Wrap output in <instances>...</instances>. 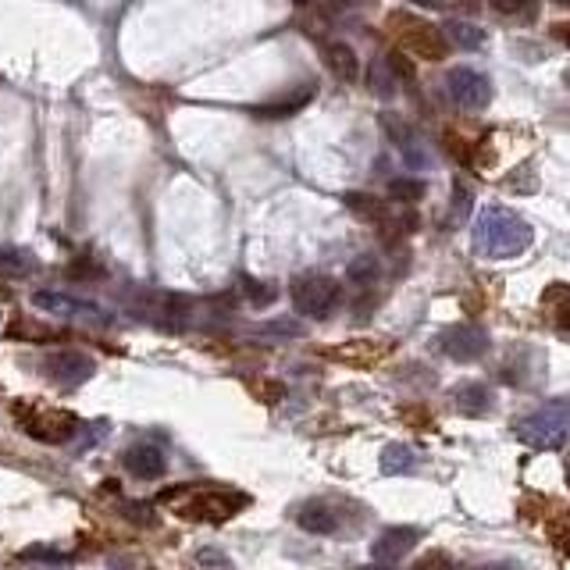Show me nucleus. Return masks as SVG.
I'll use <instances>...</instances> for the list:
<instances>
[{
  "label": "nucleus",
  "instance_id": "1",
  "mask_svg": "<svg viewBox=\"0 0 570 570\" xmlns=\"http://www.w3.org/2000/svg\"><path fill=\"white\" fill-rule=\"evenodd\" d=\"M157 503L168 506L182 521L225 524L232 521L239 510H246L250 499L239 489H228V485H179V489H164Z\"/></svg>",
  "mask_w": 570,
  "mask_h": 570
},
{
  "label": "nucleus",
  "instance_id": "2",
  "mask_svg": "<svg viewBox=\"0 0 570 570\" xmlns=\"http://www.w3.org/2000/svg\"><path fill=\"white\" fill-rule=\"evenodd\" d=\"M474 250L489 261H510V257H521L531 246L535 232L524 218H517L506 207H481L478 218H474Z\"/></svg>",
  "mask_w": 570,
  "mask_h": 570
},
{
  "label": "nucleus",
  "instance_id": "3",
  "mask_svg": "<svg viewBox=\"0 0 570 570\" xmlns=\"http://www.w3.org/2000/svg\"><path fill=\"white\" fill-rule=\"evenodd\" d=\"M353 517H367V510L357 499L342 496H314L296 510V524L310 535H342Z\"/></svg>",
  "mask_w": 570,
  "mask_h": 570
},
{
  "label": "nucleus",
  "instance_id": "4",
  "mask_svg": "<svg viewBox=\"0 0 570 570\" xmlns=\"http://www.w3.org/2000/svg\"><path fill=\"white\" fill-rule=\"evenodd\" d=\"M513 435L524 446L535 449H560L567 442V399H553L546 407H538L535 414L513 421Z\"/></svg>",
  "mask_w": 570,
  "mask_h": 570
},
{
  "label": "nucleus",
  "instance_id": "5",
  "mask_svg": "<svg viewBox=\"0 0 570 570\" xmlns=\"http://www.w3.org/2000/svg\"><path fill=\"white\" fill-rule=\"evenodd\" d=\"M15 421L22 424L25 435H33L36 442H47V446H57V442H68L79 428L75 414L68 410L47 407V403H15Z\"/></svg>",
  "mask_w": 570,
  "mask_h": 570
},
{
  "label": "nucleus",
  "instance_id": "6",
  "mask_svg": "<svg viewBox=\"0 0 570 570\" xmlns=\"http://www.w3.org/2000/svg\"><path fill=\"white\" fill-rule=\"evenodd\" d=\"M339 296V282L328 275H303L289 289V300H293L296 314H303V318H328L335 303H339Z\"/></svg>",
  "mask_w": 570,
  "mask_h": 570
},
{
  "label": "nucleus",
  "instance_id": "7",
  "mask_svg": "<svg viewBox=\"0 0 570 570\" xmlns=\"http://www.w3.org/2000/svg\"><path fill=\"white\" fill-rule=\"evenodd\" d=\"M389 25H396V33L403 36V54H417L424 57V61L446 57L449 43L442 40V29H435V25L421 22V18L414 15H392Z\"/></svg>",
  "mask_w": 570,
  "mask_h": 570
},
{
  "label": "nucleus",
  "instance_id": "8",
  "mask_svg": "<svg viewBox=\"0 0 570 570\" xmlns=\"http://www.w3.org/2000/svg\"><path fill=\"white\" fill-rule=\"evenodd\" d=\"M439 350L449 360H460V364H474V360L485 357L489 350V328L474 325V321H460V325H449L439 335Z\"/></svg>",
  "mask_w": 570,
  "mask_h": 570
},
{
  "label": "nucleus",
  "instance_id": "9",
  "mask_svg": "<svg viewBox=\"0 0 570 570\" xmlns=\"http://www.w3.org/2000/svg\"><path fill=\"white\" fill-rule=\"evenodd\" d=\"M33 303L40 310H47V314H54V318H61V321H90V325H104V321H111V314H107L100 303L79 300V296H68V293H54V289H36Z\"/></svg>",
  "mask_w": 570,
  "mask_h": 570
},
{
  "label": "nucleus",
  "instance_id": "10",
  "mask_svg": "<svg viewBox=\"0 0 570 570\" xmlns=\"http://www.w3.org/2000/svg\"><path fill=\"white\" fill-rule=\"evenodd\" d=\"M446 93L456 107H464V111H481V107H489V100H492V82L481 72H474V68L460 65L446 75Z\"/></svg>",
  "mask_w": 570,
  "mask_h": 570
},
{
  "label": "nucleus",
  "instance_id": "11",
  "mask_svg": "<svg viewBox=\"0 0 570 570\" xmlns=\"http://www.w3.org/2000/svg\"><path fill=\"white\" fill-rule=\"evenodd\" d=\"M43 371L57 385H82L97 375V364H93V357H86L79 350H54L43 357Z\"/></svg>",
  "mask_w": 570,
  "mask_h": 570
},
{
  "label": "nucleus",
  "instance_id": "12",
  "mask_svg": "<svg viewBox=\"0 0 570 570\" xmlns=\"http://www.w3.org/2000/svg\"><path fill=\"white\" fill-rule=\"evenodd\" d=\"M421 542V528H410V524H396V528H385L382 535L375 538V546H371V556H375V563H382V567H389V563L403 560V556L410 553V549Z\"/></svg>",
  "mask_w": 570,
  "mask_h": 570
},
{
  "label": "nucleus",
  "instance_id": "13",
  "mask_svg": "<svg viewBox=\"0 0 570 570\" xmlns=\"http://www.w3.org/2000/svg\"><path fill=\"white\" fill-rule=\"evenodd\" d=\"M122 464L129 474H136V478L143 481H154L164 474V467H168V460H164L161 446H154V442H136V446L125 449Z\"/></svg>",
  "mask_w": 570,
  "mask_h": 570
},
{
  "label": "nucleus",
  "instance_id": "14",
  "mask_svg": "<svg viewBox=\"0 0 570 570\" xmlns=\"http://www.w3.org/2000/svg\"><path fill=\"white\" fill-rule=\"evenodd\" d=\"M453 403L460 414L485 417L492 410V403H496V396H492V389L485 382H464L460 389H453Z\"/></svg>",
  "mask_w": 570,
  "mask_h": 570
},
{
  "label": "nucleus",
  "instance_id": "15",
  "mask_svg": "<svg viewBox=\"0 0 570 570\" xmlns=\"http://www.w3.org/2000/svg\"><path fill=\"white\" fill-rule=\"evenodd\" d=\"M325 61H328V68H332V75L339 82H357L360 61H357V50H353L350 43H342V40L325 43Z\"/></svg>",
  "mask_w": 570,
  "mask_h": 570
},
{
  "label": "nucleus",
  "instance_id": "16",
  "mask_svg": "<svg viewBox=\"0 0 570 570\" xmlns=\"http://www.w3.org/2000/svg\"><path fill=\"white\" fill-rule=\"evenodd\" d=\"M382 474H410L417 467V453L410 446H403V442H389V446L382 449Z\"/></svg>",
  "mask_w": 570,
  "mask_h": 570
},
{
  "label": "nucleus",
  "instance_id": "17",
  "mask_svg": "<svg viewBox=\"0 0 570 570\" xmlns=\"http://www.w3.org/2000/svg\"><path fill=\"white\" fill-rule=\"evenodd\" d=\"M310 97H314V90L310 86H303L296 97H285V100H275V104H264V107H257V118H289V114H296L300 107H307L310 104Z\"/></svg>",
  "mask_w": 570,
  "mask_h": 570
},
{
  "label": "nucleus",
  "instance_id": "18",
  "mask_svg": "<svg viewBox=\"0 0 570 570\" xmlns=\"http://www.w3.org/2000/svg\"><path fill=\"white\" fill-rule=\"evenodd\" d=\"M346 207H350L353 214H360V218H367V221H389V207H385L378 196L346 193Z\"/></svg>",
  "mask_w": 570,
  "mask_h": 570
},
{
  "label": "nucleus",
  "instance_id": "19",
  "mask_svg": "<svg viewBox=\"0 0 570 570\" xmlns=\"http://www.w3.org/2000/svg\"><path fill=\"white\" fill-rule=\"evenodd\" d=\"M385 353V346L378 342H350V346H335L332 357L335 360H350V364H371Z\"/></svg>",
  "mask_w": 570,
  "mask_h": 570
},
{
  "label": "nucleus",
  "instance_id": "20",
  "mask_svg": "<svg viewBox=\"0 0 570 570\" xmlns=\"http://www.w3.org/2000/svg\"><path fill=\"white\" fill-rule=\"evenodd\" d=\"M442 40L446 43H456V47H464V50H474V47H481V29H474V25H467V22H449L446 25V33H442Z\"/></svg>",
  "mask_w": 570,
  "mask_h": 570
},
{
  "label": "nucleus",
  "instance_id": "21",
  "mask_svg": "<svg viewBox=\"0 0 570 570\" xmlns=\"http://www.w3.org/2000/svg\"><path fill=\"white\" fill-rule=\"evenodd\" d=\"M389 196L396 200V204H417V200L424 196V182L421 179H392Z\"/></svg>",
  "mask_w": 570,
  "mask_h": 570
},
{
  "label": "nucleus",
  "instance_id": "22",
  "mask_svg": "<svg viewBox=\"0 0 570 570\" xmlns=\"http://www.w3.org/2000/svg\"><path fill=\"white\" fill-rule=\"evenodd\" d=\"M367 82H371V93H378V97H392V93H396V79H392V72L385 68V61L371 65V75H367Z\"/></svg>",
  "mask_w": 570,
  "mask_h": 570
},
{
  "label": "nucleus",
  "instance_id": "23",
  "mask_svg": "<svg viewBox=\"0 0 570 570\" xmlns=\"http://www.w3.org/2000/svg\"><path fill=\"white\" fill-rule=\"evenodd\" d=\"M243 289H246V300L257 303V307H268L271 300H275V285L268 282H253V278H243Z\"/></svg>",
  "mask_w": 570,
  "mask_h": 570
},
{
  "label": "nucleus",
  "instance_id": "24",
  "mask_svg": "<svg viewBox=\"0 0 570 570\" xmlns=\"http://www.w3.org/2000/svg\"><path fill=\"white\" fill-rule=\"evenodd\" d=\"M385 68L392 72V79H414V61H410V54H403V50H392L389 61H385Z\"/></svg>",
  "mask_w": 570,
  "mask_h": 570
},
{
  "label": "nucleus",
  "instance_id": "25",
  "mask_svg": "<svg viewBox=\"0 0 570 570\" xmlns=\"http://www.w3.org/2000/svg\"><path fill=\"white\" fill-rule=\"evenodd\" d=\"M350 278L353 282H375L378 278V261L375 257H360V261L350 264Z\"/></svg>",
  "mask_w": 570,
  "mask_h": 570
},
{
  "label": "nucleus",
  "instance_id": "26",
  "mask_svg": "<svg viewBox=\"0 0 570 570\" xmlns=\"http://www.w3.org/2000/svg\"><path fill=\"white\" fill-rule=\"evenodd\" d=\"M499 15H531L535 11V0H489Z\"/></svg>",
  "mask_w": 570,
  "mask_h": 570
},
{
  "label": "nucleus",
  "instance_id": "27",
  "mask_svg": "<svg viewBox=\"0 0 570 570\" xmlns=\"http://www.w3.org/2000/svg\"><path fill=\"white\" fill-rule=\"evenodd\" d=\"M542 303H546V307H560V321H563L567 318V285L563 282L549 285L546 296H542Z\"/></svg>",
  "mask_w": 570,
  "mask_h": 570
},
{
  "label": "nucleus",
  "instance_id": "28",
  "mask_svg": "<svg viewBox=\"0 0 570 570\" xmlns=\"http://www.w3.org/2000/svg\"><path fill=\"white\" fill-rule=\"evenodd\" d=\"M410 570H456V563L449 560L446 553H428V556H421Z\"/></svg>",
  "mask_w": 570,
  "mask_h": 570
},
{
  "label": "nucleus",
  "instance_id": "29",
  "mask_svg": "<svg viewBox=\"0 0 570 570\" xmlns=\"http://www.w3.org/2000/svg\"><path fill=\"white\" fill-rule=\"evenodd\" d=\"M122 513L132 517V524H154V510L147 503H122Z\"/></svg>",
  "mask_w": 570,
  "mask_h": 570
},
{
  "label": "nucleus",
  "instance_id": "30",
  "mask_svg": "<svg viewBox=\"0 0 570 570\" xmlns=\"http://www.w3.org/2000/svg\"><path fill=\"white\" fill-rule=\"evenodd\" d=\"M196 560L204 563V567H218V570H232V560H228L225 553H218V549H200V556Z\"/></svg>",
  "mask_w": 570,
  "mask_h": 570
},
{
  "label": "nucleus",
  "instance_id": "31",
  "mask_svg": "<svg viewBox=\"0 0 570 570\" xmlns=\"http://www.w3.org/2000/svg\"><path fill=\"white\" fill-rule=\"evenodd\" d=\"M0 271H8V275H22L25 264L18 261L15 253H0Z\"/></svg>",
  "mask_w": 570,
  "mask_h": 570
},
{
  "label": "nucleus",
  "instance_id": "32",
  "mask_svg": "<svg viewBox=\"0 0 570 570\" xmlns=\"http://www.w3.org/2000/svg\"><path fill=\"white\" fill-rule=\"evenodd\" d=\"M257 392H264L268 399H278L282 396V385H257Z\"/></svg>",
  "mask_w": 570,
  "mask_h": 570
},
{
  "label": "nucleus",
  "instance_id": "33",
  "mask_svg": "<svg viewBox=\"0 0 570 570\" xmlns=\"http://www.w3.org/2000/svg\"><path fill=\"white\" fill-rule=\"evenodd\" d=\"M485 570H517V567H513V563H489Z\"/></svg>",
  "mask_w": 570,
  "mask_h": 570
},
{
  "label": "nucleus",
  "instance_id": "34",
  "mask_svg": "<svg viewBox=\"0 0 570 570\" xmlns=\"http://www.w3.org/2000/svg\"><path fill=\"white\" fill-rule=\"evenodd\" d=\"M357 570H392V567H382V563H367V567H357Z\"/></svg>",
  "mask_w": 570,
  "mask_h": 570
},
{
  "label": "nucleus",
  "instance_id": "35",
  "mask_svg": "<svg viewBox=\"0 0 570 570\" xmlns=\"http://www.w3.org/2000/svg\"><path fill=\"white\" fill-rule=\"evenodd\" d=\"M556 4H567V0H556Z\"/></svg>",
  "mask_w": 570,
  "mask_h": 570
}]
</instances>
